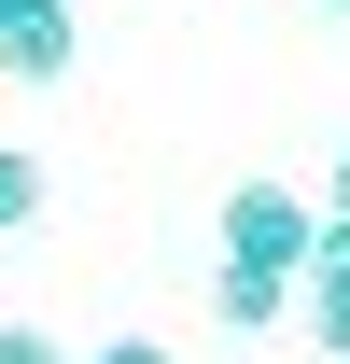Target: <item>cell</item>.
<instances>
[{"mask_svg":"<svg viewBox=\"0 0 350 364\" xmlns=\"http://www.w3.org/2000/svg\"><path fill=\"white\" fill-rule=\"evenodd\" d=\"M308 336L350 364V210L322 225V252H308Z\"/></svg>","mask_w":350,"mask_h":364,"instance_id":"277c9868","label":"cell"},{"mask_svg":"<svg viewBox=\"0 0 350 364\" xmlns=\"http://www.w3.org/2000/svg\"><path fill=\"white\" fill-rule=\"evenodd\" d=\"M295 294H308V280H295V267H238V252H224V267H211V309H224V322H238V336H266V322L295 309Z\"/></svg>","mask_w":350,"mask_h":364,"instance_id":"3957f363","label":"cell"},{"mask_svg":"<svg viewBox=\"0 0 350 364\" xmlns=\"http://www.w3.org/2000/svg\"><path fill=\"white\" fill-rule=\"evenodd\" d=\"M322 14H350V0H322Z\"/></svg>","mask_w":350,"mask_h":364,"instance_id":"9c48e42d","label":"cell"},{"mask_svg":"<svg viewBox=\"0 0 350 364\" xmlns=\"http://www.w3.org/2000/svg\"><path fill=\"white\" fill-rule=\"evenodd\" d=\"M336 210H350V154H336Z\"/></svg>","mask_w":350,"mask_h":364,"instance_id":"ba28073f","label":"cell"},{"mask_svg":"<svg viewBox=\"0 0 350 364\" xmlns=\"http://www.w3.org/2000/svg\"><path fill=\"white\" fill-rule=\"evenodd\" d=\"M70 56H85L70 0H0V70L14 85H70Z\"/></svg>","mask_w":350,"mask_h":364,"instance_id":"7a4b0ae2","label":"cell"},{"mask_svg":"<svg viewBox=\"0 0 350 364\" xmlns=\"http://www.w3.org/2000/svg\"><path fill=\"white\" fill-rule=\"evenodd\" d=\"M0 364H70V350H56L43 322H0Z\"/></svg>","mask_w":350,"mask_h":364,"instance_id":"8992f818","label":"cell"},{"mask_svg":"<svg viewBox=\"0 0 350 364\" xmlns=\"http://www.w3.org/2000/svg\"><path fill=\"white\" fill-rule=\"evenodd\" d=\"M224 252H238V267H295V280H308L322 210H308L295 182H238V196H224Z\"/></svg>","mask_w":350,"mask_h":364,"instance_id":"6da1fadb","label":"cell"},{"mask_svg":"<svg viewBox=\"0 0 350 364\" xmlns=\"http://www.w3.org/2000/svg\"><path fill=\"white\" fill-rule=\"evenodd\" d=\"M85 364H169V336H112V350H85Z\"/></svg>","mask_w":350,"mask_h":364,"instance_id":"52a82bcc","label":"cell"},{"mask_svg":"<svg viewBox=\"0 0 350 364\" xmlns=\"http://www.w3.org/2000/svg\"><path fill=\"white\" fill-rule=\"evenodd\" d=\"M43 210H56V168H43V154H14V140H0V238H28Z\"/></svg>","mask_w":350,"mask_h":364,"instance_id":"5b68a950","label":"cell"}]
</instances>
